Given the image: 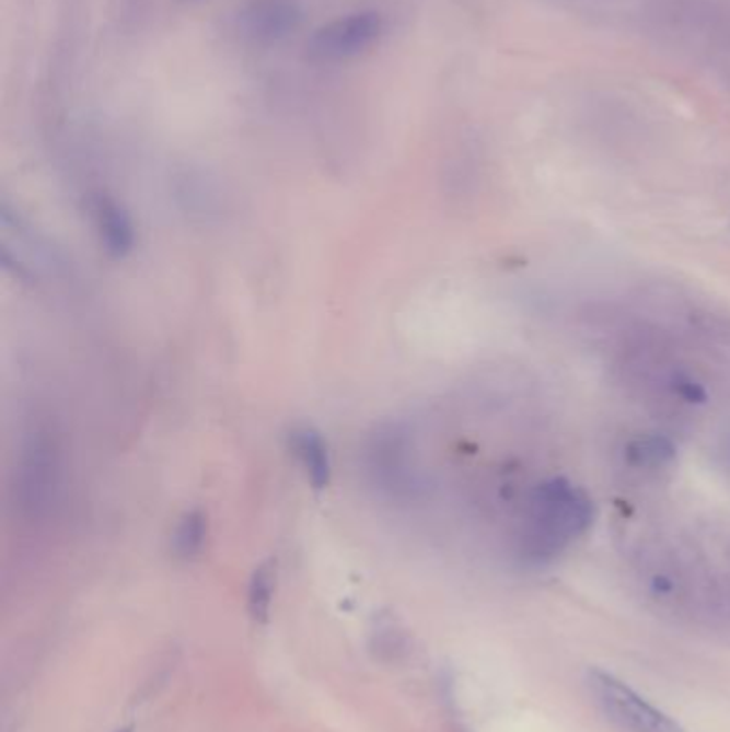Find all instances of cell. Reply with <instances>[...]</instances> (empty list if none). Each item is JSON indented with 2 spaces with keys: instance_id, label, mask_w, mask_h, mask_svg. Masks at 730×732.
Masks as SVG:
<instances>
[{
  "instance_id": "cell-3",
  "label": "cell",
  "mask_w": 730,
  "mask_h": 732,
  "mask_svg": "<svg viewBox=\"0 0 730 732\" xmlns=\"http://www.w3.org/2000/svg\"><path fill=\"white\" fill-rule=\"evenodd\" d=\"M65 478L62 450L58 440L46 431L35 429L22 443L15 472V501L28 519H44L60 501Z\"/></svg>"
},
{
  "instance_id": "cell-6",
  "label": "cell",
  "mask_w": 730,
  "mask_h": 732,
  "mask_svg": "<svg viewBox=\"0 0 730 732\" xmlns=\"http://www.w3.org/2000/svg\"><path fill=\"white\" fill-rule=\"evenodd\" d=\"M302 22L298 0H248L236 15V28L246 42L270 46L288 39Z\"/></svg>"
},
{
  "instance_id": "cell-4",
  "label": "cell",
  "mask_w": 730,
  "mask_h": 732,
  "mask_svg": "<svg viewBox=\"0 0 730 732\" xmlns=\"http://www.w3.org/2000/svg\"><path fill=\"white\" fill-rule=\"evenodd\" d=\"M587 685L602 713L626 732H683L682 727L636 694L630 685L602 669L587 671Z\"/></svg>"
},
{
  "instance_id": "cell-8",
  "label": "cell",
  "mask_w": 730,
  "mask_h": 732,
  "mask_svg": "<svg viewBox=\"0 0 730 732\" xmlns=\"http://www.w3.org/2000/svg\"><path fill=\"white\" fill-rule=\"evenodd\" d=\"M292 450L306 483L315 490H326L333 480V458L331 448L324 435L313 427H296L290 433Z\"/></svg>"
},
{
  "instance_id": "cell-2",
  "label": "cell",
  "mask_w": 730,
  "mask_h": 732,
  "mask_svg": "<svg viewBox=\"0 0 730 732\" xmlns=\"http://www.w3.org/2000/svg\"><path fill=\"white\" fill-rule=\"evenodd\" d=\"M362 467L369 485L394 503H409L425 488L414 438L401 422H386L367 438Z\"/></svg>"
},
{
  "instance_id": "cell-10",
  "label": "cell",
  "mask_w": 730,
  "mask_h": 732,
  "mask_svg": "<svg viewBox=\"0 0 730 732\" xmlns=\"http://www.w3.org/2000/svg\"><path fill=\"white\" fill-rule=\"evenodd\" d=\"M275 593H277V561L268 559L253 570L246 589V613L253 624L264 626L270 619Z\"/></svg>"
},
{
  "instance_id": "cell-5",
  "label": "cell",
  "mask_w": 730,
  "mask_h": 732,
  "mask_svg": "<svg viewBox=\"0 0 730 732\" xmlns=\"http://www.w3.org/2000/svg\"><path fill=\"white\" fill-rule=\"evenodd\" d=\"M384 20L375 11H356L320 26L309 44L306 56L313 62H343L373 48L382 37Z\"/></svg>"
},
{
  "instance_id": "cell-11",
  "label": "cell",
  "mask_w": 730,
  "mask_h": 732,
  "mask_svg": "<svg viewBox=\"0 0 730 732\" xmlns=\"http://www.w3.org/2000/svg\"><path fill=\"white\" fill-rule=\"evenodd\" d=\"M206 537H208L206 514L199 508L187 510L178 519V523L172 532V553L183 561H192L204 550Z\"/></svg>"
},
{
  "instance_id": "cell-15",
  "label": "cell",
  "mask_w": 730,
  "mask_h": 732,
  "mask_svg": "<svg viewBox=\"0 0 730 732\" xmlns=\"http://www.w3.org/2000/svg\"><path fill=\"white\" fill-rule=\"evenodd\" d=\"M114 732H134V727H127V729H120V731H114Z\"/></svg>"
},
{
  "instance_id": "cell-9",
  "label": "cell",
  "mask_w": 730,
  "mask_h": 732,
  "mask_svg": "<svg viewBox=\"0 0 730 732\" xmlns=\"http://www.w3.org/2000/svg\"><path fill=\"white\" fill-rule=\"evenodd\" d=\"M677 461V448L671 438L660 433H645L626 441L624 463L626 467L645 478H658L669 472Z\"/></svg>"
},
{
  "instance_id": "cell-13",
  "label": "cell",
  "mask_w": 730,
  "mask_h": 732,
  "mask_svg": "<svg viewBox=\"0 0 730 732\" xmlns=\"http://www.w3.org/2000/svg\"><path fill=\"white\" fill-rule=\"evenodd\" d=\"M371 649L380 660L396 662L407 651V638L390 615H380L371 632Z\"/></svg>"
},
{
  "instance_id": "cell-7",
  "label": "cell",
  "mask_w": 730,
  "mask_h": 732,
  "mask_svg": "<svg viewBox=\"0 0 730 732\" xmlns=\"http://www.w3.org/2000/svg\"><path fill=\"white\" fill-rule=\"evenodd\" d=\"M86 210L105 253L116 259L127 257L136 246V223L129 210L103 191L89 196Z\"/></svg>"
},
{
  "instance_id": "cell-12",
  "label": "cell",
  "mask_w": 730,
  "mask_h": 732,
  "mask_svg": "<svg viewBox=\"0 0 730 732\" xmlns=\"http://www.w3.org/2000/svg\"><path fill=\"white\" fill-rule=\"evenodd\" d=\"M553 4L579 13H591L593 18H630L640 13L647 18L651 0H551Z\"/></svg>"
},
{
  "instance_id": "cell-1",
  "label": "cell",
  "mask_w": 730,
  "mask_h": 732,
  "mask_svg": "<svg viewBox=\"0 0 730 732\" xmlns=\"http://www.w3.org/2000/svg\"><path fill=\"white\" fill-rule=\"evenodd\" d=\"M593 516V499L583 487L564 476L540 478L517 512L514 553L530 566L551 563L589 532Z\"/></svg>"
},
{
  "instance_id": "cell-14",
  "label": "cell",
  "mask_w": 730,
  "mask_h": 732,
  "mask_svg": "<svg viewBox=\"0 0 730 732\" xmlns=\"http://www.w3.org/2000/svg\"><path fill=\"white\" fill-rule=\"evenodd\" d=\"M120 2H123V18H140L148 4V0H120Z\"/></svg>"
}]
</instances>
